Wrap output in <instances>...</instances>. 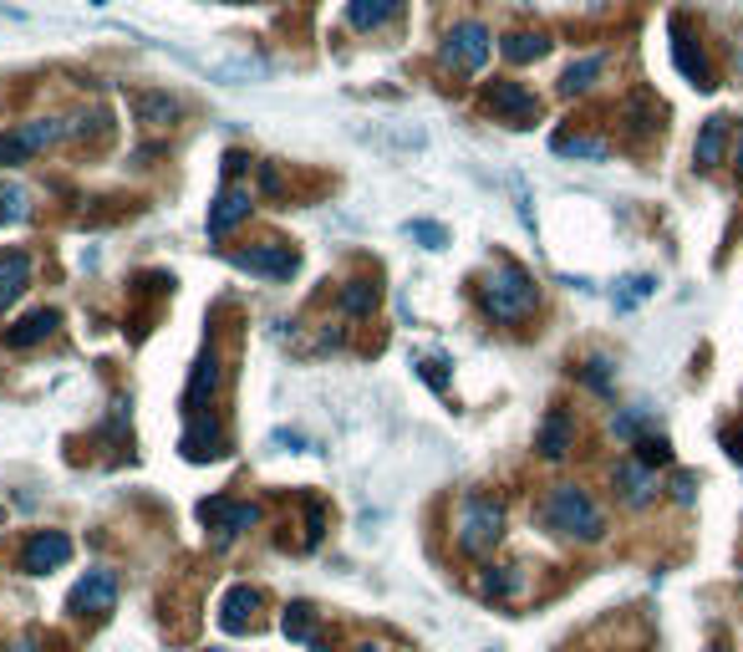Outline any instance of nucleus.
Here are the masks:
<instances>
[{"instance_id":"1","label":"nucleus","mask_w":743,"mask_h":652,"mask_svg":"<svg viewBox=\"0 0 743 652\" xmlns=\"http://www.w3.org/2000/svg\"><path fill=\"white\" fill-rule=\"evenodd\" d=\"M539 520H545L555 535H565V541L591 545L606 535V515H601V505L581 490V484H555L551 495H545V505H539Z\"/></svg>"},{"instance_id":"2","label":"nucleus","mask_w":743,"mask_h":652,"mask_svg":"<svg viewBox=\"0 0 743 652\" xmlns=\"http://www.w3.org/2000/svg\"><path fill=\"white\" fill-rule=\"evenodd\" d=\"M479 302L494 322H525V316L539 306V286H535L529 270H519V266L504 260V266H494L489 280L479 286Z\"/></svg>"},{"instance_id":"3","label":"nucleus","mask_w":743,"mask_h":652,"mask_svg":"<svg viewBox=\"0 0 743 652\" xmlns=\"http://www.w3.org/2000/svg\"><path fill=\"white\" fill-rule=\"evenodd\" d=\"M504 541V505L499 500H464V515H458V551L464 556H489L494 545Z\"/></svg>"},{"instance_id":"4","label":"nucleus","mask_w":743,"mask_h":652,"mask_svg":"<svg viewBox=\"0 0 743 652\" xmlns=\"http://www.w3.org/2000/svg\"><path fill=\"white\" fill-rule=\"evenodd\" d=\"M67 134L57 118H31V122H16L11 134H0V169H21L41 148H51L57 138Z\"/></svg>"},{"instance_id":"5","label":"nucleus","mask_w":743,"mask_h":652,"mask_svg":"<svg viewBox=\"0 0 743 652\" xmlns=\"http://www.w3.org/2000/svg\"><path fill=\"white\" fill-rule=\"evenodd\" d=\"M494 51V31L484 21H458L444 37V67L448 72H479Z\"/></svg>"},{"instance_id":"6","label":"nucleus","mask_w":743,"mask_h":652,"mask_svg":"<svg viewBox=\"0 0 743 652\" xmlns=\"http://www.w3.org/2000/svg\"><path fill=\"white\" fill-rule=\"evenodd\" d=\"M484 108H489L499 122H509V128H529V122L539 118V97L529 92L525 82H509V77H494V82L484 87Z\"/></svg>"},{"instance_id":"7","label":"nucleus","mask_w":743,"mask_h":652,"mask_svg":"<svg viewBox=\"0 0 743 652\" xmlns=\"http://www.w3.org/2000/svg\"><path fill=\"white\" fill-rule=\"evenodd\" d=\"M72 561V541L61 531H37L21 545V571L26 576H47V571H61Z\"/></svg>"},{"instance_id":"8","label":"nucleus","mask_w":743,"mask_h":652,"mask_svg":"<svg viewBox=\"0 0 743 652\" xmlns=\"http://www.w3.org/2000/svg\"><path fill=\"white\" fill-rule=\"evenodd\" d=\"M235 266L240 270H255V276H270V280H290L296 276V250L280 240H265V245H250V250H235Z\"/></svg>"},{"instance_id":"9","label":"nucleus","mask_w":743,"mask_h":652,"mask_svg":"<svg viewBox=\"0 0 743 652\" xmlns=\"http://www.w3.org/2000/svg\"><path fill=\"white\" fill-rule=\"evenodd\" d=\"M118 606V576L112 571H87L72 586V612L82 616H108Z\"/></svg>"},{"instance_id":"10","label":"nucleus","mask_w":743,"mask_h":652,"mask_svg":"<svg viewBox=\"0 0 743 652\" xmlns=\"http://www.w3.org/2000/svg\"><path fill=\"white\" fill-rule=\"evenodd\" d=\"M250 209H255V194L245 189V184H225L219 199L209 205V240H225L240 219H250Z\"/></svg>"},{"instance_id":"11","label":"nucleus","mask_w":743,"mask_h":652,"mask_svg":"<svg viewBox=\"0 0 743 652\" xmlns=\"http://www.w3.org/2000/svg\"><path fill=\"white\" fill-rule=\"evenodd\" d=\"M199 515H205L209 525L219 531V545L260 525V510H255V505H229V500H205V505H199Z\"/></svg>"},{"instance_id":"12","label":"nucleus","mask_w":743,"mask_h":652,"mask_svg":"<svg viewBox=\"0 0 743 652\" xmlns=\"http://www.w3.org/2000/svg\"><path fill=\"white\" fill-rule=\"evenodd\" d=\"M672 61H677V72H683L697 92H707V87H713V67H707L703 47H693V37L683 31V21H672Z\"/></svg>"},{"instance_id":"13","label":"nucleus","mask_w":743,"mask_h":652,"mask_svg":"<svg viewBox=\"0 0 743 652\" xmlns=\"http://www.w3.org/2000/svg\"><path fill=\"white\" fill-rule=\"evenodd\" d=\"M612 484H616V495H622L626 505H647V500L657 495V470H647L642 460H626L622 470L612 474Z\"/></svg>"},{"instance_id":"14","label":"nucleus","mask_w":743,"mask_h":652,"mask_svg":"<svg viewBox=\"0 0 743 652\" xmlns=\"http://www.w3.org/2000/svg\"><path fill=\"white\" fill-rule=\"evenodd\" d=\"M26 286H31V255H26V250H0V312L21 302Z\"/></svg>"},{"instance_id":"15","label":"nucleus","mask_w":743,"mask_h":652,"mask_svg":"<svg viewBox=\"0 0 743 652\" xmlns=\"http://www.w3.org/2000/svg\"><path fill=\"white\" fill-rule=\"evenodd\" d=\"M255 612H260V592H255V586H235V592H225V602H219V628L245 632L255 622Z\"/></svg>"},{"instance_id":"16","label":"nucleus","mask_w":743,"mask_h":652,"mask_svg":"<svg viewBox=\"0 0 743 652\" xmlns=\"http://www.w3.org/2000/svg\"><path fill=\"white\" fill-rule=\"evenodd\" d=\"M723 148H729V118H723V112H713V118L703 122L697 144H693L697 169H719V164H723Z\"/></svg>"},{"instance_id":"17","label":"nucleus","mask_w":743,"mask_h":652,"mask_svg":"<svg viewBox=\"0 0 743 652\" xmlns=\"http://www.w3.org/2000/svg\"><path fill=\"white\" fill-rule=\"evenodd\" d=\"M51 332H57V312H47V306H41V312L21 316V322L6 332V347H11V352H26V347H37V342H47Z\"/></svg>"},{"instance_id":"18","label":"nucleus","mask_w":743,"mask_h":652,"mask_svg":"<svg viewBox=\"0 0 743 652\" xmlns=\"http://www.w3.org/2000/svg\"><path fill=\"white\" fill-rule=\"evenodd\" d=\"M215 387H219V357H215V352H205V357L194 363L189 393H184V408H189V413H205V403L215 398Z\"/></svg>"},{"instance_id":"19","label":"nucleus","mask_w":743,"mask_h":652,"mask_svg":"<svg viewBox=\"0 0 743 652\" xmlns=\"http://www.w3.org/2000/svg\"><path fill=\"white\" fill-rule=\"evenodd\" d=\"M393 16H403V0H351L347 6L351 31H383Z\"/></svg>"},{"instance_id":"20","label":"nucleus","mask_w":743,"mask_h":652,"mask_svg":"<svg viewBox=\"0 0 743 652\" xmlns=\"http://www.w3.org/2000/svg\"><path fill=\"white\" fill-rule=\"evenodd\" d=\"M571 438H576V428H571V418H565L561 408L555 413H545V423H539V454H545V460H565V454H571Z\"/></svg>"},{"instance_id":"21","label":"nucleus","mask_w":743,"mask_h":652,"mask_svg":"<svg viewBox=\"0 0 743 652\" xmlns=\"http://www.w3.org/2000/svg\"><path fill=\"white\" fill-rule=\"evenodd\" d=\"M499 51H504V61L525 67V61H539L551 51V37H545V31H509V37L499 41Z\"/></svg>"},{"instance_id":"22","label":"nucleus","mask_w":743,"mask_h":652,"mask_svg":"<svg viewBox=\"0 0 743 652\" xmlns=\"http://www.w3.org/2000/svg\"><path fill=\"white\" fill-rule=\"evenodd\" d=\"M132 112H138V122H148V128H168V122H179V102L168 92H138L132 97Z\"/></svg>"},{"instance_id":"23","label":"nucleus","mask_w":743,"mask_h":652,"mask_svg":"<svg viewBox=\"0 0 743 652\" xmlns=\"http://www.w3.org/2000/svg\"><path fill=\"white\" fill-rule=\"evenodd\" d=\"M606 72V57H581V61H571V67H565V77H561V92L565 97H581V92H591V87H596V77Z\"/></svg>"},{"instance_id":"24","label":"nucleus","mask_w":743,"mask_h":652,"mask_svg":"<svg viewBox=\"0 0 743 652\" xmlns=\"http://www.w3.org/2000/svg\"><path fill=\"white\" fill-rule=\"evenodd\" d=\"M555 154L601 164V158H612V144H606V138H586V134H555Z\"/></svg>"},{"instance_id":"25","label":"nucleus","mask_w":743,"mask_h":652,"mask_svg":"<svg viewBox=\"0 0 743 652\" xmlns=\"http://www.w3.org/2000/svg\"><path fill=\"white\" fill-rule=\"evenodd\" d=\"M377 302H383V286H377V280H347V286H341V312L347 316H371Z\"/></svg>"},{"instance_id":"26","label":"nucleus","mask_w":743,"mask_h":652,"mask_svg":"<svg viewBox=\"0 0 743 652\" xmlns=\"http://www.w3.org/2000/svg\"><path fill=\"white\" fill-rule=\"evenodd\" d=\"M219 444H225V438H219V428H215V423H194L189 434H184V454H189V460H205V454H219Z\"/></svg>"},{"instance_id":"27","label":"nucleus","mask_w":743,"mask_h":652,"mask_svg":"<svg viewBox=\"0 0 743 652\" xmlns=\"http://www.w3.org/2000/svg\"><path fill=\"white\" fill-rule=\"evenodd\" d=\"M515 592H519V571L515 566H489V571H484V596H494V602H509Z\"/></svg>"},{"instance_id":"28","label":"nucleus","mask_w":743,"mask_h":652,"mask_svg":"<svg viewBox=\"0 0 743 652\" xmlns=\"http://www.w3.org/2000/svg\"><path fill=\"white\" fill-rule=\"evenodd\" d=\"M280 628H286V638H296V642H316V616H311V606H286V616H280Z\"/></svg>"},{"instance_id":"29","label":"nucleus","mask_w":743,"mask_h":652,"mask_svg":"<svg viewBox=\"0 0 743 652\" xmlns=\"http://www.w3.org/2000/svg\"><path fill=\"white\" fill-rule=\"evenodd\" d=\"M636 460L647 464V470H667V464H672V448H667V438H657V434H642V438H636Z\"/></svg>"},{"instance_id":"30","label":"nucleus","mask_w":743,"mask_h":652,"mask_svg":"<svg viewBox=\"0 0 743 652\" xmlns=\"http://www.w3.org/2000/svg\"><path fill=\"white\" fill-rule=\"evenodd\" d=\"M408 235H413V240H423L428 250H444V245H448L444 225H428V219H413V225H408Z\"/></svg>"},{"instance_id":"31","label":"nucleus","mask_w":743,"mask_h":652,"mask_svg":"<svg viewBox=\"0 0 743 652\" xmlns=\"http://www.w3.org/2000/svg\"><path fill=\"white\" fill-rule=\"evenodd\" d=\"M0 219H26V194L21 189H11V184H0Z\"/></svg>"},{"instance_id":"32","label":"nucleus","mask_w":743,"mask_h":652,"mask_svg":"<svg viewBox=\"0 0 743 652\" xmlns=\"http://www.w3.org/2000/svg\"><path fill=\"white\" fill-rule=\"evenodd\" d=\"M626 112H632V134H652L657 128V112H647V97H632Z\"/></svg>"},{"instance_id":"33","label":"nucleus","mask_w":743,"mask_h":652,"mask_svg":"<svg viewBox=\"0 0 743 652\" xmlns=\"http://www.w3.org/2000/svg\"><path fill=\"white\" fill-rule=\"evenodd\" d=\"M672 500H677V505H693L697 500V474H672Z\"/></svg>"},{"instance_id":"34","label":"nucleus","mask_w":743,"mask_h":652,"mask_svg":"<svg viewBox=\"0 0 743 652\" xmlns=\"http://www.w3.org/2000/svg\"><path fill=\"white\" fill-rule=\"evenodd\" d=\"M606 367H612L606 357H591V363H586V373H581V377H586V383L596 387V393H606V387H612V373H606Z\"/></svg>"},{"instance_id":"35","label":"nucleus","mask_w":743,"mask_h":652,"mask_svg":"<svg viewBox=\"0 0 743 652\" xmlns=\"http://www.w3.org/2000/svg\"><path fill=\"white\" fill-rule=\"evenodd\" d=\"M642 423H647L642 413H616L612 428H616V438H632V444H636V438H642Z\"/></svg>"},{"instance_id":"36","label":"nucleus","mask_w":743,"mask_h":652,"mask_svg":"<svg viewBox=\"0 0 743 652\" xmlns=\"http://www.w3.org/2000/svg\"><path fill=\"white\" fill-rule=\"evenodd\" d=\"M6 652H47V638H41V632H26V638H16Z\"/></svg>"},{"instance_id":"37","label":"nucleus","mask_w":743,"mask_h":652,"mask_svg":"<svg viewBox=\"0 0 743 652\" xmlns=\"http://www.w3.org/2000/svg\"><path fill=\"white\" fill-rule=\"evenodd\" d=\"M438 367H444V363H433V357H428V363H418V373H423V377H428V383H433V387H438V393H444V387H448V383H444V373H438Z\"/></svg>"},{"instance_id":"38","label":"nucleus","mask_w":743,"mask_h":652,"mask_svg":"<svg viewBox=\"0 0 743 652\" xmlns=\"http://www.w3.org/2000/svg\"><path fill=\"white\" fill-rule=\"evenodd\" d=\"M260 184H265V194H280V174L270 169V164H265V169H260Z\"/></svg>"},{"instance_id":"39","label":"nucleus","mask_w":743,"mask_h":652,"mask_svg":"<svg viewBox=\"0 0 743 652\" xmlns=\"http://www.w3.org/2000/svg\"><path fill=\"white\" fill-rule=\"evenodd\" d=\"M729 454L743 464V428H739V434H729Z\"/></svg>"},{"instance_id":"40","label":"nucleus","mask_w":743,"mask_h":652,"mask_svg":"<svg viewBox=\"0 0 743 652\" xmlns=\"http://www.w3.org/2000/svg\"><path fill=\"white\" fill-rule=\"evenodd\" d=\"M733 169H739V179H743V138H739V154H733Z\"/></svg>"},{"instance_id":"41","label":"nucleus","mask_w":743,"mask_h":652,"mask_svg":"<svg viewBox=\"0 0 743 652\" xmlns=\"http://www.w3.org/2000/svg\"><path fill=\"white\" fill-rule=\"evenodd\" d=\"M357 652H383V648H357Z\"/></svg>"},{"instance_id":"42","label":"nucleus","mask_w":743,"mask_h":652,"mask_svg":"<svg viewBox=\"0 0 743 652\" xmlns=\"http://www.w3.org/2000/svg\"><path fill=\"white\" fill-rule=\"evenodd\" d=\"M209 652H219V648H209Z\"/></svg>"}]
</instances>
